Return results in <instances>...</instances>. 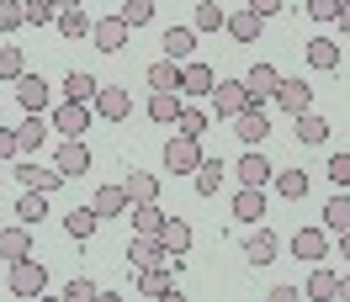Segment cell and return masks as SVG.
Masks as SVG:
<instances>
[{
	"mask_svg": "<svg viewBox=\"0 0 350 302\" xmlns=\"http://www.w3.org/2000/svg\"><path fill=\"white\" fill-rule=\"evenodd\" d=\"M16 180H22V186H32V191H59V186H64L69 175H59V170H43V165H16Z\"/></svg>",
	"mask_w": 350,
	"mask_h": 302,
	"instance_id": "obj_18",
	"label": "cell"
},
{
	"mask_svg": "<svg viewBox=\"0 0 350 302\" xmlns=\"http://www.w3.org/2000/svg\"><path fill=\"white\" fill-rule=\"evenodd\" d=\"M48 117H53V128L64 133V138H80V133H90V101H59V107L48 111Z\"/></svg>",
	"mask_w": 350,
	"mask_h": 302,
	"instance_id": "obj_3",
	"label": "cell"
},
{
	"mask_svg": "<svg viewBox=\"0 0 350 302\" xmlns=\"http://www.w3.org/2000/svg\"><path fill=\"white\" fill-rule=\"evenodd\" d=\"M128 32H133V27L122 22V16H101V22H90V38H96L101 53H122V48H128Z\"/></svg>",
	"mask_w": 350,
	"mask_h": 302,
	"instance_id": "obj_6",
	"label": "cell"
},
{
	"mask_svg": "<svg viewBox=\"0 0 350 302\" xmlns=\"http://www.w3.org/2000/svg\"><path fill=\"white\" fill-rule=\"evenodd\" d=\"M53 5H59V11H69V5H80V0H53Z\"/></svg>",
	"mask_w": 350,
	"mask_h": 302,
	"instance_id": "obj_55",
	"label": "cell"
},
{
	"mask_svg": "<svg viewBox=\"0 0 350 302\" xmlns=\"http://www.w3.org/2000/svg\"><path fill=\"white\" fill-rule=\"evenodd\" d=\"M276 101H282L292 117H297V111H313V85H308V80H282V85H276Z\"/></svg>",
	"mask_w": 350,
	"mask_h": 302,
	"instance_id": "obj_15",
	"label": "cell"
},
{
	"mask_svg": "<svg viewBox=\"0 0 350 302\" xmlns=\"http://www.w3.org/2000/svg\"><path fill=\"white\" fill-rule=\"evenodd\" d=\"M244 260H250V265H271V260H276V234H271V228L250 234L244 238Z\"/></svg>",
	"mask_w": 350,
	"mask_h": 302,
	"instance_id": "obj_25",
	"label": "cell"
},
{
	"mask_svg": "<svg viewBox=\"0 0 350 302\" xmlns=\"http://www.w3.org/2000/svg\"><path fill=\"white\" fill-rule=\"evenodd\" d=\"M96 223H101V212H96V207H75V212L64 217L69 238H90V234H96Z\"/></svg>",
	"mask_w": 350,
	"mask_h": 302,
	"instance_id": "obj_34",
	"label": "cell"
},
{
	"mask_svg": "<svg viewBox=\"0 0 350 302\" xmlns=\"http://www.w3.org/2000/svg\"><path fill=\"white\" fill-rule=\"evenodd\" d=\"M271 175H276V170H271V159H265V154L250 149V154L239 159V180H244V186H265Z\"/></svg>",
	"mask_w": 350,
	"mask_h": 302,
	"instance_id": "obj_30",
	"label": "cell"
},
{
	"mask_svg": "<svg viewBox=\"0 0 350 302\" xmlns=\"http://www.w3.org/2000/svg\"><path fill=\"white\" fill-rule=\"evenodd\" d=\"M202 159H207V154H202V138H186V133H175L170 143H165V170H170V175H197Z\"/></svg>",
	"mask_w": 350,
	"mask_h": 302,
	"instance_id": "obj_2",
	"label": "cell"
},
{
	"mask_svg": "<svg viewBox=\"0 0 350 302\" xmlns=\"http://www.w3.org/2000/svg\"><path fill=\"white\" fill-rule=\"evenodd\" d=\"M292 255H297V260H324L329 255L324 228H297V234H292Z\"/></svg>",
	"mask_w": 350,
	"mask_h": 302,
	"instance_id": "obj_19",
	"label": "cell"
},
{
	"mask_svg": "<svg viewBox=\"0 0 350 302\" xmlns=\"http://www.w3.org/2000/svg\"><path fill=\"white\" fill-rule=\"evenodd\" d=\"M223 175H228V165H223V159H202V165H197V196H218Z\"/></svg>",
	"mask_w": 350,
	"mask_h": 302,
	"instance_id": "obj_32",
	"label": "cell"
},
{
	"mask_svg": "<svg viewBox=\"0 0 350 302\" xmlns=\"http://www.w3.org/2000/svg\"><path fill=\"white\" fill-rule=\"evenodd\" d=\"M16 101H22V111H48V80L43 74H16Z\"/></svg>",
	"mask_w": 350,
	"mask_h": 302,
	"instance_id": "obj_9",
	"label": "cell"
},
{
	"mask_svg": "<svg viewBox=\"0 0 350 302\" xmlns=\"http://www.w3.org/2000/svg\"><path fill=\"white\" fill-rule=\"evenodd\" d=\"M265 133H271V117H265V107H244L239 117H234V138L239 143H265Z\"/></svg>",
	"mask_w": 350,
	"mask_h": 302,
	"instance_id": "obj_7",
	"label": "cell"
},
{
	"mask_svg": "<svg viewBox=\"0 0 350 302\" xmlns=\"http://www.w3.org/2000/svg\"><path fill=\"white\" fill-rule=\"evenodd\" d=\"M96 90H101V80L85 74V69H69V74H64V96H69V101H96Z\"/></svg>",
	"mask_w": 350,
	"mask_h": 302,
	"instance_id": "obj_27",
	"label": "cell"
},
{
	"mask_svg": "<svg viewBox=\"0 0 350 302\" xmlns=\"http://www.w3.org/2000/svg\"><path fill=\"white\" fill-rule=\"evenodd\" d=\"M149 117L154 122H175V117H180V90H154L149 96Z\"/></svg>",
	"mask_w": 350,
	"mask_h": 302,
	"instance_id": "obj_33",
	"label": "cell"
},
{
	"mask_svg": "<svg viewBox=\"0 0 350 302\" xmlns=\"http://www.w3.org/2000/svg\"><path fill=\"white\" fill-rule=\"evenodd\" d=\"M165 207H159V202H138V207H133V234H149V238H159V228H165Z\"/></svg>",
	"mask_w": 350,
	"mask_h": 302,
	"instance_id": "obj_21",
	"label": "cell"
},
{
	"mask_svg": "<svg viewBox=\"0 0 350 302\" xmlns=\"http://www.w3.org/2000/svg\"><path fill=\"white\" fill-rule=\"evenodd\" d=\"M276 85H282V74H276V64H255L250 74H244V96H250V107H265V101H276Z\"/></svg>",
	"mask_w": 350,
	"mask_h": 302,
	"instance_id": "obj_4",
	"label": "cell"
},
{
	"mask_svg": "<svg viewBox=\"0 0 350 302\" xmlns=\"http://www.w3.org/2000/svg\"><path fill=\"white\" fill-rule=\"evenodd\" d=\"M223 22H228V16H223V5H218V0L197 5V16H191V27H197V32H218Z\"/></svg>",
	"mask_w": 350,
	"mask_h": 302,
	"instance_id": "obj_40",
	"label": "cell"
},
{
	"mask_svg": "<svg viewBox=\"0 0 350 302\" xmlns=\"http://www.w3.org/2000/svg\"><path fill=\"white\" fill-rule=\"evenodd\" d=\"M11 154H22V149H16V128L0 122V159H11Z\"/></svg>",
	"mask_w": 350,
	"mask_h": 302,
	"instance_id": "obj_49",
	"label": "cell"
},
{
	"mask_svg": "<svg viewBox=\"0 0 350 302\" xmlns=\"http://www.w3.org/2000/svg\"><path fill=\"white\" fill-rule=\"evenodd\" d=\"M59 22V5L53 0H27V27H48Z\"/></svg>",
	"mask_w": 350,
	"mask_h": 302,
	"instance_id": "obj_44",
	"label": "cell"
},
{
	"mask_svg": "<svg viewBox=\"0 0 350 302\" xmlns=\"http://www.w3.org/2000/svg\"><path fill=\"white\" fill-rule=\"evenodd\" d=\"M27 27V0H0V32Z\"/></svg>",
	"mask_w": 350,
	"mask_h": 302,
	"instance_id": "obj_41",
	"label": "cell"
},
{
	"mask_svg": "<svg viewBox=\"0 0 350 302\" xmlns=\"http://www.w3.org/2000/svg\"><path fill=\"white\" fill-rule=\"evenodd\" d=\"M297 138H303V143H324V138H329V122L319 117V111H297Z\"/></svg>",
	"mask_w": 350,
	"mask_h": 302,
	"instance_id": "obj_38",
	"label": "cell"
},
{
	"mask_svg": "<svg viewBox=\"0 0 350 302\" xmlns=\"http://www.w3.org/2000/svg\"><path fill=\"white\" fill-rule=\"evenodd\" d=\"M207 101L218 107V117H239V111L250 107V96H244V80H218Z\"/></svg>",
	"mask_w": 350,
	"mask_h": 302,
	"instance_id": "obj_8",
	"label": "cell"
},
{
	"mask_svg": "<svg viewBox=\"0 0 350 302\" xmlns=\"http://www.w3.org/2000/svg\"><path fill=\"white\" fill-rule=\"evenodd\" d=\"M223 27H228V38H234V43H255V38H260V27H265V16L244 5V11H234Z\"/></svg>",
	"mask_w": 350,
	"mask_h": 302,
	"instance_id": "obj_17",
	"label": "cell"
},
{
	"mask_svg": "<svg viewBox=\"0 0 350 302\" xmlns=\"http://www.w3.org/2000/svg\"><path fill=\"white\" fill-rule=\"evenodd\" d=\"M16 217H22L27 228H32V223H43V217H48V191H32V186H27V191L16 196Z\"/></svg>",
	"mask_w": 350,
	"mask_h": 302,
	"instance_id": "obj_26",
	"label": "cell"
},
{
	"mask_svg": "<svg viewBox=\"0 0 350 302\" xmlns=\"http://www.w3.org/2000/svg\"><path fill=\"white\" fill-rule=\"evenodd\" d=\"M175 128L186 133V138H202V133H207V111H197V107H180V117H175Z\"/></svg>",
	"mask_w": 350,
	"mask_h": 302,
	"instance_id": "obj_43",
	"label": "cell"
},
{
	"mask_svg": "<svg viewBox=\"0 0 350 302\" xmlns=\"http://www.w3.org/2000/svg\"><path fill=\"white\" fill-rule=\"evenodd\" d=\"M122 186H128V202H133V207H138V202H159V175L133 170L128 180H122Z\"/></svg>",
	"mask_w": 350,
	"mask_h": 302,
	"instance_id": "obj_31",
	"label": "cell"
},
{
	"mask_svg": "<svg viewBox=\"0 0 350 302\" xmlns=\"http://www.w3.org/2000/svg\"><path fill=\"white\" fill-rule=\"evenodd\" d=\"M329 180H334L340 191H350V154H334V159H329Z\"/></svg>",
	"mask_w": 350,
	"mask_h": 302,
	"instance_id": "obj_47",
	"label": "cell"
},
{
	"mask_svg": "<svg viewBox=\"0 0 350 302\" xmlns=\"http://www.w3.org/2000/svg\"><path fill=\"white\" fill-rule=\"evenodd\" d=\"M5 281H11L16 297H43V292H48V265H43V260H32V255L11 260V276H5Z\"/></svg>",
	"mask_w": 350,
	"mask_h": 302,
	"instance_id": "obj_1",
	"label": "cell"
},
{
	"mask_svg": "<svg viewBox=\"0 0 350 302\" xmlns=\"http://www.w3.org/2000/svg\"><path fill=\"white\" fill-rule=\"evenodd\" d=\"M213 85H218V74L207 64H197V59L180 64V90H186V96H213Z\"/></svg>",
	"mask_w": 350,
	"mask_h": 302,
	"instance_id": "obj_12",
	"label": "cell"
},
{
	"mask_svg": "<svg viewBox=\"0 0 350 302\" xmlns=\"http://www.w3.org/2000/svg\"><path fill=\"white\" fill-rule=\"evenodd\" d=\"M234 217H239V223H260V217H265V186H239V196H234Z\"/></svg>",
	"mask_w": 350,
	"mask_h": 302,
	"instance_id": "obj_16",
	"label": "cell"
},
{
	"mask_svg": "<svg viewBox=\"0 0 350 302\" xmlns=\"http://www.w3.org/2000/svg\"><path fill=\"white\" fill-rule=\"evenodd\" d=\"M159 244H165L170 255H186V249H191V223H186V217H165V228H159Z\"/></svg>",
	"mask_w": 350,
	"mask_h": 302,
	"instance_id": "obj_23",
	"label": "cell"
},
{
	"mask_svg": "<svg viewBox=\"0 0 350 302\" xmlns=\"http://www.w3.org/2000/svg\"><path fill=\"white\" fill-rule=\"evenodd\" d=\"M334 302H350V276H340V297Z\"/></svg>",
	"mask_w": 350,
	"mask_h": 302,
	"instance_id": "obj_53",
	"label": "cell"
},
{
	"mask_svg": "<svg viewBox=\"0 0 350 302\" xmlns=\"http://www.w3.org/2000/svg\"><path fill=\"white\" fill-rule=\"evenodd\" d=\"M43 143H48V122H43V111H27V122L16 128V149L32 154V149H43Z\"/></svg>",
	"mask_w": 350,
	"mask_h": 302,
	"instance_id": "obj_24",
	"label": "cell"
},
{
	"mask_svg": "<svg viewBox=\"0 0 350 302\" xmlns=\"http://www.w3.org/2000/svg\"><path fill=\"white\" fill-rule=\"evenodd\" d=\"M297 297H303L297 286H276V292H271V302H297Z\"/></svg>",
	"mask_w": 350,
	"mask_h": 302,
	"instance_id": "obj_51",
	"label": "cell"
},
{
	"mask_svg": "<svg viewBox=\"0 0 350 302\" xmlns=\"http://www.w3.org/2000/svg\"><path fill=\"white\" fill-rule=\"evenodd\" d=\"M128 260L144 271V265H170V249L159 244V238H149V234H133V244H128Z\"/></svg>",
	"mask_w": 350,
	"mask_h": 302,
	"instance_id": "obj_10",
	"label": "cell"
},
{
	"mask_svg": "<svg viewBox=\"0 0 350 302\" xmlns=\"http://www.w3.org/2000/svg\"><path fill=\"white\" fill-rule=\"evenodd\" d=\"M303 53H308L313 69H340V43H334V38H313Z\"/></svg>",
	"mask_w": 350,
	"mask_h": 302,
	"instance_id": "obj_29",
	"label": "cell"
},
{
	"mask_svg": "<svg viewBox=\"0 0 350 302\" xmlns=\"http://www.w3.org/2000/svg\"><path fill=\"white\" fill-rule=\"evenodd\" d=\"M159 48H165V59L186 64V59H191V48H197V27H170V32L159 38Z\"/></svg>",
	"mask_w": 350,
	"mask_h": 302,
	"instance_id": "obj_14",
	"label": "cell"
},
{
	"mask_svg": "<svg viewBox=\"0 0 350 302\" xmlns=\"http://www.w3.org/2000/svg\"><path fill=\"white\" fill-rule=\"evenodd\" d=\"M308 16L313 22H334L340 16V0H308Z\"/></svg>",
	"mask_w": 350,
	"mask_h": 302,
	"instance_id": "obj_48",
	"label": "cell"
},
{
	"mask_svg": "<svg viewBox=\"0 0 350 302\" xmlns=\"http://www.w3.org/2000/svg\"><path fill=\"white\" fill-rule=\"evenodd\" d=\"M22 48H11V43H0V80H16L22 74Z\"/></svg>",
	"mask_w": 350,
	"mask_h": 302,
	"instance_id": "obj_45",
	"label": "cell"
},
{
	"mask_svg": "<svg viewBox=\"0 0 350 302\" xmlns=\"http://www.w3.org/2000/svg\"><path fill=\"white\" fill-rule=\"evenodd\" d=\"M128 27H144V22H154V0H122V11H117Z\"/></svg>",
	"mask_w": 350,
	"mask_h": 302,
	"instance_id": "obj_42",
	"label": "cell"
},
{
	"mask_svg": "<svg viewBox=\"0 0 350 302\" xmlns=\"http://www.w3.org/2000/svg\"><path fill=\"white\" fill-rule=\"evenodd\" d=\"M0 175H5V159H0Z\"/></svg>",
	"mask_w": 350,
	"mask_h": 302,
	"instance_id": "obj_56",
	"label": "cell"
},
{
	"mask_svg": "<svg viewBox=\"0 0 350 302\" xmlns=\"http://www.w3.org/2000/svg\"><path fill=\"white\" fill-rule=\"evenodd\" d=\"M96 297H101V292H96V281H90V276H75L64 286V302H96Z\"/></svg>",
	"mask_w": 350,
	"mask_h": 302,
	"instance_id": "obj_46",
	"label": "cell"
},
{
	"mask_svg": "<svg viewBox=\"0 0 350 302\" xmlns=\"http://www.w3.org/2000/svg\"><path fill=\"white\" fill-rule=\"evenodd\" d=\"M308 297H313V302L340 297V276H334L329 265H313V276H308Z\"/></svg>",
	"mask_w": 350,
	"mask_h": 302,
	"instance_id": "obj_28",
	"label": "cell"
},
{
	"mask_svg": "<svg viewBox=\"0 0 350 302\" xmlns=\"http://www.w3.org/2000/svg\"><path fill=\"white\" fill-rule=\"evenodd\" d=\"M324 223L334 228V234H345V228H350V196H345V191L324 202Z\"/></svg>",
	"mask_w": 350,
	"mask_h": 302,
	"instance_id": "obj_39",
	"label": "cell"
},
{
	"mask_svg": "<svg viewBox=\"0 0 350 302\" xmlns=\"http://www.w3.org/2000/svg\"><path fill=\"white\" fill-rule=\"evenodd\" d=\"M96 111H101L107 122H122V117L133 111V96H128V90H117V85H101V90H96Z\"/></svg>",
	"mask_w": 350,
	"mask_h": 302,
	"instance_id": "obj_13",
	"label": "cell"
},
{
	"mask_svg": "<svg viewBox=\"0 0 350 302\" xmlns=\"http://www.w3.org/2000/svg\"><path fill=\"white\" fill-rule=\"evenodd\" d=\"M271 180H276V191H282L286 202H303V196H308V175L303 170H276Z\"/></svg>",
	"mask_w": 350,
	"mask_h": 302,
	"instance_id": "obj_35",
	"label": "cell"
},
{
	"mask_svg": "<svg viewBox=\"0 0 350 302\" xmlns=\"http://www.w3.org/2000/svg\"><path fill=\"white\" fill-rule=\"evenodd\" d=\"M53 27H59V38H85V32H90V16L80 11V5H69V11H59V22H53Z\"/></svg>",
	"mask_w": 350,
	"mask_h": 302,
	"instance_id": "obj_37",
	"label": "cell"
},
{
	"mask_svg": "<svg viewBox=\"0 0 350 302\" xmlns=\"http://www.w3.org/2000/svg\"><path fill=\"white\" fill-rule=\"evenodd\" d=\"M334 22H340V32L350 38V0H340V16H334Z\"/></svg>",
	"mask_w": 350,
	"mask_h": 302,
	"instance_id": "obj_52",
	"label": "cell"
},
{
	"mask_svg": "<svg viewBox=\"0 0 350 302\" xmlns=\"http://www.w3.org/2000/svg\"><path fill=\"white\" fill-rule=\"evenodd\" d=\"M32 255V234H27V223L22 228H0V260L11 265V260H27Z\"/></svg>",
	"mask_w": 350,
	"mask_h": 302,
	"instance_id": "obj_22",
	"label": "cell"
},
{
	"mask_svg": "<svg viewBox=\"0 0 350 302\" xmlns=\"http://www.w3.org/2000/svg\"><path fill=\"white\" fill-rule=\"evenodd\" d=\"M149 85H154V90H180V64H175V59L149 64Z\"/></svg>",
	"mask_w": 350,
	"mask_h": 302,
	"instance_id": "obj_36",
	"label": "cell"
},
{
	"mask_svg": "<svg viewBox=\"0 0 350 302\" xmlns=\"http://www.w3.org/2000/svg\"><path fill=\"white\" fill-rule=\"evenodd\" d=\"M250 11H260V16H276V11H282V0H250Z\"/></svg>",
	"mask_w": 350,
	"mask_h": 302,
	"instance_id": "obj_50",
	"label": "cell"
},
{
	"mask_svg": "<svg viewBox=\"0 0 350 302\" xmlns=\"http://www.w3.org/2000/svg\"><path fill=\"white\" fill-rule=\"evenodd\" d=\"M340 255L350 260V228H345V234H340Z\"/></svg>",
	"mask_w": 350,
	"mask_h": 302,
	"instance_id": "obj_54",
	"label": "cell"
},
{
	"mask_svg": "<svg viewBox=\"0 0 350 302\" xmlns=\"http://www.w3.org/2000/svg\"><path fill=\"white\" fill-rule=\"evenodd\" d=\"M170 292H175L170 265H144L138 271V297H170Z\"/></svg>",
	"mask_w": 350,
	"mask_h": 302,
	"instance_id": "obj_11",
	"label": "cell"
},
{
	"mask_svg": "<svg viewBox=\"0 0 350 302\" xmlns=\"http://www.w3.org/2000/svg\"><path fill=\"white\" fill-rule=\"evenodd\" d=\"M90 207H96L101 217H117V212H128V207H133V202H128V186H96Z\"/></svg>",
	"mask_w": 350,
	"mask_h": 302,
	"instance_id": "obj_20",
	"label": "cell"
},
{
	"mask_svg": "<svg viewBox=\"0 0 350 302\" xmlns=\"http://www.w3.org/2000/svg\"><path fill=\"white\" fill-rule=\"evenodd\" d=\"M53 170L69 175V180H75V175H90V149L80 138H64V143L53 149Z\"/></svg>",
	"mask_w": 350,
	"mask_h": 302,
	"instance_id": "obj_5",
	"label": "cell"
}]
</instances>
